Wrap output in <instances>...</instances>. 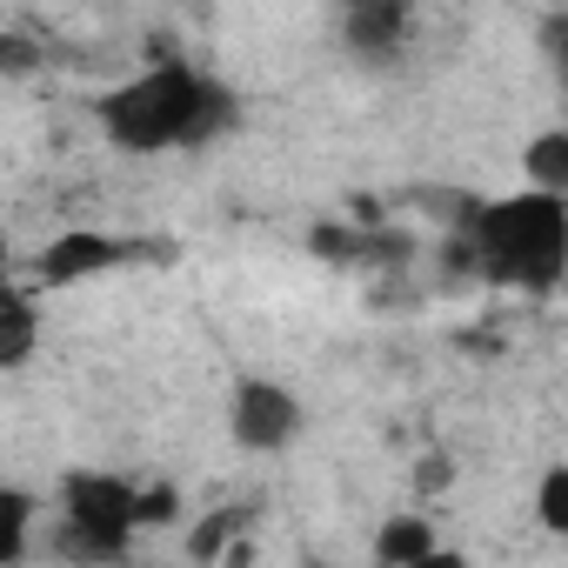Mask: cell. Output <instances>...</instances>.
<instances>
[{
  "mask_svg": "<svg viewBox=\"0 0 568 568\" xmlns=\"http://www.w3.org/2000/svg\"><path fill=\"white\" fill-rule=\"evenodd\" d=\"M448 261L495 281V288L548 295L568 274V194L528 187L501 201H468L448 241Z\"/></svg>",
  "mask_w": 568,
  "mask_h": 568,
  "instance_id": "obj_1",
  "label": "cell"
},
{
  "mask_svg": "<svg viewBox=\"0 0 568 568\" xmlns=\"http://www.w3.org/2000/svg\"><path fill=\"white\" fill-rule=\"evenodd\" d=\"M234 121V94L187 68L181 54H161L148 74L114 88L101 101V128L121 154H161V148H201Z\"/></svg>",
  "mask_w": 568,
  "mask_h": 568,
  "instance_id": "obj_2",
  "label": "cell"
},
{
  "mask_svg": "<svg viewBox=\"0 0 568 568\" xmlns=\"http://www.w3.org/2000/svg\"><path fill=\"white\" fill-rule=\"evenodd\" d=\"M134 528H141V488L128 475H108V468L61 475V548L68 555L81 561L128 555Z\"/></svg>",
  "mask_w": 568,
  "mask_h": 568,
  "instance_id": "obj_3",
  "label": "cell"
},
{
  "mask_svg": "<svg viewBox=\"0 0 568 568\" xmlns=\"http://www.w3.org/2000/svg\"><path fill=\"white\" fill-rule=\"evenodd\" d=\"M422 41V14L415 0H348L342 8V48L368 68V74H388L415 54Z\"/></svg>",
  "mask_w": 568,
  "mask_h": 568,
  "instance_id": "obj_4",
  "label": "cell"
},
{
  "mask_svg": "<svg viewBox=\"0 0 568 568\" xmlns=\"http://www.w3.org/2000/svg\"><path fill=\"white\" fill-rule=\"evenodd\" d=\"M141 254H168V241L154 247V241H128V234L74 227V234L48 241V254H41V281H48V288H74V281L108 274V267H128V261H141Z\"/></svg>",
  "mask_w": 568,
  "mask_h": 568,
  "instance_id": "obj_5",
  "label": "cell"
},
{
  "mask_svg": "<svg viewBox=\"0 0 568 568\" xmlns=\"http://www.w3.org/2000/svg\"><path fill=\"white\" fill-rule=\"evenodd\" d=\"M227 422H234V442H241L247 455H274V448H288V442H295V428H302V402L281 388V382H267V375H247V382L234 388Z\"/></svg>",
  "mask_w": 568,
  "mask_h": 568,
  "instance_id": "obj_6",
  "label": "cell"
},
{
  "mask_svg": "<svg viewBox=\"0 0 568 568\" xmlns=\"http://www.w3.org/2000/svg\"><path fill=\"white\" fill-rule=\"evenodd\" d=\"M435 555H442V541H435L428 515H388V521H382V535H375V561H388V568L435 561Z\"/></svg>",
  "mask_w": 568,
  "mask_h": 568,
  "instance_id": "obj_7",
  "label": "cell"
},
{
  "mask_svg": "<svg viewBox=\"0 0 568 568\" xmlns=\"http://www.w3.org/2000/svg\"><path fill=\"white\" fill-rule=\"evenodd\" d=\"M521 174H528V187H555V194H568V128L535 134V141L521 148Z\"/></svg>",
  "mask_w": 568,
  "mask_h": 568,
  "instance_id": "obj_8",
  "label": "cell"
},
{
  "mask_svg": "<svg viewBox=\"0 0 568 568\" xmlns=\"http://www.w3.org/2000/svg\"><path fill=\"white\" fill-rule=\"evenodd\" d=\"M28 355H34V302L8 295V302H0V362L28 368Z\"/></svg>",
  "mask_w": 568,
  "mask_h": 568,
  "instance_id": "obj_9",
  "label": "cell"
},
{
  "mask_svg": "<svg viewBox=\"0 0 568 568\" xmlns=\"http://www.w3.org/2000/svg\"><path fill=\"white\" fill-rule=\"evenodd\" d=\"M28 521H34V495L0 488V561H21V548H28Z\"/></svg>",
  "mask_w": 568,
  "mask_h": 568,
  "instance_id": "obj_10",
  "label": "cell"
},
{
  "mask_svg": "<svg viewBox=\"0 0 568 568\" xmlns=\"http://www.w3.org/2000/svg\"><path fill=\"white\" fill-rule=\"evenodd\" d=\"M535 515H541V528L568 535V462H555V468L535 481Z\"/></svg>",
  "mask_w": 568,
  "mask_h": 568,
  "instance_id": "obj_11",
  "label": "cell"
},
{
  "mask_svg": "<svg viewBox=\"0 0 568 568\" xmlns=\"http://www.w3.org/2000/svg\"><path fill=\"white\" fill-rule=\"evenodd\" d=\"M234 521H241V515H207V521L187 535V555H194V561H214V555H227V535H234Z\"/></svg>",
  "mask_w": 568,
  "mask_h": 568,
  "instance_id": "obj_12",
  "label": "cell"
},
{
  "mask_svg": "<svg viewBox=\"0 0 568 568\" xmlns=\"http://www.w3.org/2000/svg\"><path fill=\"white\" fill-rule=\"evenodd\" d=\"M174 515H181V488H174V481L141 488V528H161V521H174Z\"/></svg>",
  "mask_w": 568,
  "mask_h": 568,
  "instance_id": "obj_13",
  "label": "cell"
},
{
  "mask_svg": "<svg viewBox=\"0 0 568 568\" xmlns=\"http://www.w3.org/2000/svg\"><path fill=\"white\" fill-rule=\"evenodd\" d=\"M541 54H548V68H555V74H561V88H568V8L541 21Z\"/></svg>",
  "mask_w": 568,
  "mask_h": 568,
  "instance_id": "obj_14",
  "label": "cell"
},
{
  "mask_svg": "<svg viewBox=\"0 0 568 568\" xmlns=\"http://www.w3.org/2000/svg\"><path fill=\"white\" fill-rule=\"evenodd\" d=\"M448 475H455V468H448V455H422L415 488H422V495H442V488H448Z\"/></svg>",
  "mask_w": 568,
  "mask_h": 568,
  "instance_id": "obj_15",
  "label": "cell"
}]
</instances>
